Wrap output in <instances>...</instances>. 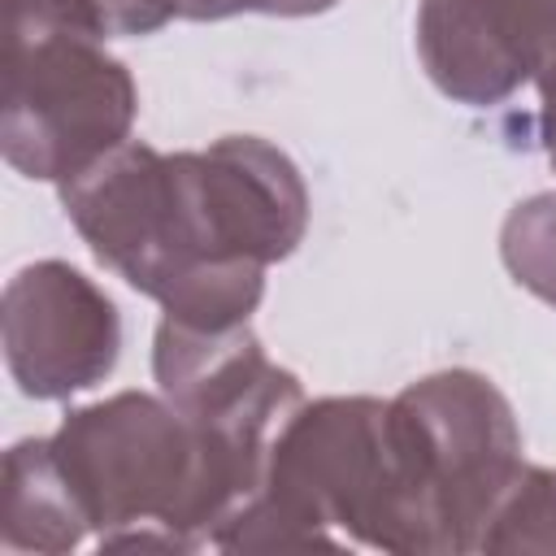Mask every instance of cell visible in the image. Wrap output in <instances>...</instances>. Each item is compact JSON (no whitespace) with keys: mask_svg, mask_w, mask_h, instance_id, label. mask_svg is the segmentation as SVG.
I'll use <instances>...</instances> for the list:
<instances>
[{"mask_svg":"<svg viewBox=\"0 0 556 556\" xmlns=\"http://www.w3.org/2000/svg\"><path fill=\"white\" fill-rule=\"evenodd\" d=\"M61 208L100 265L200 330L248 321L265 300V269L308 230V187L261 135L191 152L130 139L65 182Z\"/></svg>","mask_w":556,"mask_h":556,"instance_id":"obj_1","label":"cell"},{"mask_svg":"<svg viewBox=\"0 0 556 556\" xmlns=\"http://www.w3.org/2000/svg\"><path fill=\"white\" fill-rule=\"evenodd\" d=\"M48 439L100 552L213 547L265 473V456L213 439L148 391L78 404Z\"/></svg>","mask_w":556,"mask_h":556,"instance_id":"obj_2","label":"cell"},{"mask_svg":"<svg viewBox=\"0 0 556 556\" xmlns=\"http://www.w3.org/2000/svg\"><path fill=\"white\" fill-rule=\"evenodd\" d=\"M213 547H374L426 556V530L395 452L387 400L326 395L300 404L269 439L256 495L217 530Z\"/></svg>","mask_w":556,"mask_h":556,"instance_id":"obj_3","label":"cell"},{"mask_svg":"<svg viewBox=\"0 0 556 556\" xmlns=\"http://www.w3.org/2000/svg\"><path fill=\"white\" fill-rule=\"evenodd\" d=\"M387 408L426 556L478 552L491 513L526 469L508 395L478 369H439L408 382Z\"/></svg>","mask_w":556,"mask_h":556,"instance_id":"obj_4","label":"cell"},{"mask_svg":"<svg viewBox=\"0 0 556 556\" xmlns=\"http://www.w3.org/2000/svg\"><path fill=\"white\" fill-rule=\"evenodd\" d=\"M139 91L126 61L74 30H4V161L35 182H74L130 143Z\"/></svg>","mask_w":556,"mask_h":556,"instance_id":"obj_5","label":"cell"},{"mask_svg":"<svg viewBox=\"0 0 556 556\" xmlns=\"http://www.w3.org/2000/svg\"><path fill=\"white\" fill-rule=\"evenodd\" d=\"M152 378L182 417L252 456H265L274 430L304 404L300 378L265 356L248 321L200 330L161 317L152 334Z\"/></svg>","mask_w":556,"mask_h":556,"instance_id":"obj_6","label":"cell"},{"mask_svg":"<svg viewBox=\"0 0 556 556\" xmlns=\"http://www.w3.org/2000/svg\"><path fill=\"white\" fill-rule=\"evenodd\" d=\"M0 326L9 374L30 400H70L122 356L117 304L70 261L22 265L4 287Z\"/></svg>","mask_w":556,"mask_h":556,"instance_id":"obj_7","label":"cell"},{"mask_svg":"<svg viewBox=\"0 0 556 556\" xmlns=\"http://www.w3.org/2000/svg\"><path fill=\"white\" fill-rule=\"evenodd\" d=\"M417 56L447 100L500 104L556 56V0H421Z\"/></svg>","mask_w":556,"mask_h":556,"instance_id":"obj_8","label":"cell"},{"mask_svg":"<svg viewBox=\"0 0 556 556\" xmlns=\"http://www.w3.org/2000/svg\"><path fill=\"white\" fill-rule=\"evenodd\" d=\"M91 539V521L52 452V439H17L0 473V547L13 556H65Z\"/></svg>","mask_w":556,"mask_h":556,"instance_id":"obj_9","label":"cell"},{"mask_svg":"<svg viewBox=\"0 0 556 556\" xmlns=\"http://www.w3.org/2000/svg\"><path fill=\"white\" fill-rule=\"evenodd\" d=\"M174 22L169 0H4V30H74L91 39H135Z\"/></svg>","mask_w":556,"mask_h":556,"instance_id":"obj_10","label":"cell"},{"mask_svg":"<svg viewBox=\"0 0 556 556\" xmlns=\"http://www.w3.org/2000/svg\"><path fill=\"white\" fill-rule=\"evenodd\" d=\"M478 552H556V469L526 465L491 513Z\"/></svg>","mask_w":556,"mask_h":556,"instance_id":"obj_11","label":"cell"},{"mask_svg":"<svg viewBox=\"0 0 556 556\" xmlns=\"http://www.w3.org/2000/svg\"><path fill=\"white\" fill-rule=\"evenodd\" d=\"M500 261L517 287L556 308V191H539L508 208L500 226Z\"/></svg>","mask_w":556,"mask_h":556,"instance_id":"obj_12","label":"cell"},{"mask_svg":"<svg viewBox=\"0 0 556 556\" xmlns=\"http://www.w3.org/2000/svg\"><path fill=\"white\" fill-rule=\"evenodd\" d=\"M339 0H169L174 17L182 22H226L239 13H265V17H313L334 9Z\"/></svg>","mask_w":556,"mask_h":556,"instance_id":"obj_13","label":"cell"},{"mask_svg":"<svg viewBox=\"0 0 556 556\" xmlns=\"http://www.w3.org/2000/svg\"><path fill=\"white\" fill-rule=\"evenodd\" d=\"M534 83H539V139H543L547 165L556 174V56L534 74Z\"/></svg>","mask_w":556,"mask_h":556,"instance_id":"obj_14","label":"cell"}]
</instances>
